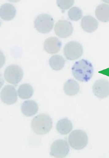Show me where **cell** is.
Instances as JSON below:
<instances>
[{"instance_id": "obj_3", "label": "cell", "mask_w": 109, "mask_h": 158, "mask_svg": "<svg viewBox=\"0 0 109 158\" xmlns=\"http://www.w3.org/2000/svg\"><path fill=\"white\" fill-rule=\"evenodd\" d=\"M88 141L87 133L82 130L73 131L68 136L69 144L74 149L77 150L83 149L87 146Z\"/></svg>"}, {"instance_id": "obj_12", "label": "cell", "mask_w": 109, "mask_h": 158, "mask_svg": "<svg viewBox=\"0 0 109 158\" xmlns=\"http://www.w3.org/2000/svg\"><path fill=\"white\" fill-rule=\"evenodd\" d=\"M81 26L85 32L91 33L97 29L98 22L95 17L87 15L83 17L81 20Z\"/></svg>"}, {"instance_id": "obj_17", "label": "cell", "mask_w": 109, "mask_h": 158, "mask_svg": "<svg viewBox=\"0 0 109 158\" xmlns=\"http://www.w3.org/2000/svg\"><path fill=\"white\" fill-rule=\"evenodd\" d=\"M80 85L78 83L72 79L68 80L64 85V90L66 95L74 96L78 93Z\"/></svg>"}, {"instance_id": "obj_8", "label": "cell", "mask_w": 109, "mask_h": 158, "mask_svg": "<svg viewBox=\"0 0 109 158\" xmlns=\"http://www.w3.org/2000/svg\"><path fill=\"white\" fill-rule=\"evenodd\" d=\"M54 30L56 34L61 38L70 37L73 31L71 22L66 20H60L56 22Z\"/></svg>"}, {"instance_id": "obj_19", "label": "cell", "mask_w": 109, "mask_h": 158, "mask_svg": "<svg viewBox=\"0 0 109 158\" xmlns=\"http://www.w3.org/2000/svg\"><path fill=\"white\" fill-rule=\"evenodd\" d=\"M49 65L54 70H60L64 66L65 60L62 56L55 55L52 56L49 59Z\"/></svg>"}, {"instance_id": "obj_6", "label": "cell", "mask_w": 109, "mask_h": 158, "mask_svg": "<svg viewBox=\"0 0 109 158\" xmlns=\"http://www.w3.org/2000/svg\"><path fill=\"white\" fill-rule=\"evenodd\" d=\"M82 44L76 41H71L65 44L64 48V54L69 60H74L80 58L83 53Z\"/></svg>"}, {"instance_id": "obj_7", "label": "cell", "mask_w": 109, "mask_h": 158, "mask_svg": "<svg viewBox=\"0 0 109 158\" xmlns=\"http://www.w3.org/2000/svg\"><path fill=\"white\" fill-rule=\"evenodd\" d=\"M50 155L57 158L66 157L69 152L68 143L63 139L55 141L51 146Z\"/></svg>"}, {"instance_id": "obj_15", "label": "cell", "mask_w": 109, "mask_h": 158, "mask_svg": "<svg viewBox=\"0 0 109 158\" xmlns=\"http://www.w3.org/2000/svg\"><path fill=\"white\" fill-rule=\"evenodd\" d=\"M95 15L101 22H109V5L102 4L98 6L95 10Z\"/></svg>"}, {"instance_id": "obj_16", "label": "cell", "mask_w": 109, "mask_h": 158, "mask_svg": "<svg viewBox=\"0 0 109 158\" xmlns=\"http://www.w3.org/2000/svg\"><path fill=\"white\" fill-rule=\"evenodd\" d=\"M72 128V123L67 118L61 119L56 123V130L62 135H68L70 133Z\"/></svg>"}, {"instance_id": "obj_11", "label": "cell", "mask_w": 109, "mask_h": 158, "mask_svg": "<svg viewBox=\"0 0 109 158\" xmlns=\"http://www.w3.org/2000/svg\"><path fill=\"white\" fill-rule=\"evenodd\" d=\"M61 41L56 37H50L46 39L44 43V48L47 53L55 54L60 51Z\"/></svg>"}, {"instance_id": "obj_2", "label": "cell", "mask_w": 109, "mask_h": 158, "mask_svg": "<svg viewBox=\"0 0 109 158\" xmlns=\"http://www.w3.org/2000/svg\"><path fill=\"white\" fill-rule=\"evenodd\" d=\"M53 122L51 118L45 114H41L33 119L31 127L37 135H44L51 130Z\"/></svg>"}, {"instance_id": "obj_10", "label": "cell", "mask_w": 109, "mask_h": 158, "mask_svg": "<svg viewBox=\"0 0 109 158\" xmlns=\"http://www.w3.org/2000/svg\"><path fill=\"white\" fill-rule=\"evenodd\" d=\"M92 91L96 97L103 99L109 95V81L105 79H99L95 82Z\"/></svg>"}, {"instance_id": "obj_14", "label": "cell", "mask_w": 109, "mask_h": 158, "mask_svg": "<svg viewBox=\"0 0 109 158\" xmlns=\"http://www.w3.org/2000/svg\"><path fill=\"white\" fill-rule=\"evenodd\" d=\"M38 110V106L36 101L33 100H26L21 106L22 113L27 117H31L35 115Z\"/></svg>"}, {"instance_id": "obj_18", "label": "cell", "mask_w": 109, "mask_h": 158, "mask_svg": "<svg viewBox=\"0 0 109 158\" xmlns=\"http://www.w3.org/2000/svg\"><path fill=\"white\" fill-rule=\"evenodd\" d=\"M17 93L20 98L23 99H27L31 98L33 95V88L29 84H22L19 87Z\"/></svg>"}, {"instance_id": "obj_1", "label": "cell", "mask_w": 109, "mask_h": 158, "mask_svg": "<svg viewBox=\"0 0 109 158\" xmlns=\"http://www.w3.org/2000/svg\"><path fill=\"white\" fill-rule=\"evenodd\" d=\"M94 73V68L91 62L82 59L74 63L72 68L74 77L82 82H88L91 79Z\"/></svg>"}, {"instance_id": "obj_13", "label": "cell", "mask_w": 109, "mask_h": 158, "mask_svg": "<svg viewBox=\"0 0 109 158\" xmlns=\"http://www.w3.org/2000/svg\"><path fill=\"white\" fill-rule=\"evenodd\" d=\"M16 10L12 4H5L2 5L0 9V15L2 19L5 21H10L16 15Z\"/></svg>"}, {"instance_id": "obj_4", "label": "cell", "mask_w": 109, "mask_h": 158, "mask_svg": "<svg viewBox=\"0 0 109 158\" xmlns=\"http://www.w3.org/2000/svg\"><path fill=\"white\" fill-rule=\"evenodd\" d=\"M34 27L41 33H48L51 31L54 26L53 18L48 14H41L37 16L34 22Z\"/></svg>"}, {"instance_id": "obj_20", "label": "cell", "mask_w": 109, "mask_h": 158, "mask_svg": "<svg viewBox=\"0 0 109 158\" xmlns=\"http://www.w3.org/2000/svg\"><path fill=\"white\" fill-rule=\"evenodd\" d=\"M68 16L69 19L72 21H78L82 17V11L79 7L74 6L69 10Z\"/></svg>"}, {"instance_id": "obj_5", "label": "cell", "mask_w": 109, "mask_h": 158, "mask_svg": "<svg viewBox=\"0 0 109 158\" xmlns=\"http://www.w3.org/2000/svg\"><path fill=\"white\" fill-rule=\"evenodd\" d=\"M4 77L8 83L16 85L23 78V71L18 65L12 64L7 66L5 69Z\"/></svg>"}, {"instance_id": "obj_9", "label": "cell", "mask_w": 109, "mask_h": 158, "mask_svg": "<svg viewBox=\"0 0 109 158\" xmlns=\"http://www.w3.org/2000/svg\"><path fill=\"white\" fill-rule=\"evenodd\" d=\"M18 93L14 86L6 85L1 91V99L2 102L7 105L15 103L18 99Z\"/></svg>"}, {"instance_id": "obj_21", "label": "cell", "mask_w": 109, "mask_h": 158, "mask_svg": "<svg viewBox=\"0 0 109 158\" xmlns=\"http://www.w3.org/2000/svg\"><path fill=\"white\" fill-rule=\"evenodd\" d=\"M74 3L73 0H57L56 4L64 12V10H68L72 6Z\"/></svg>"}]
</instances>
